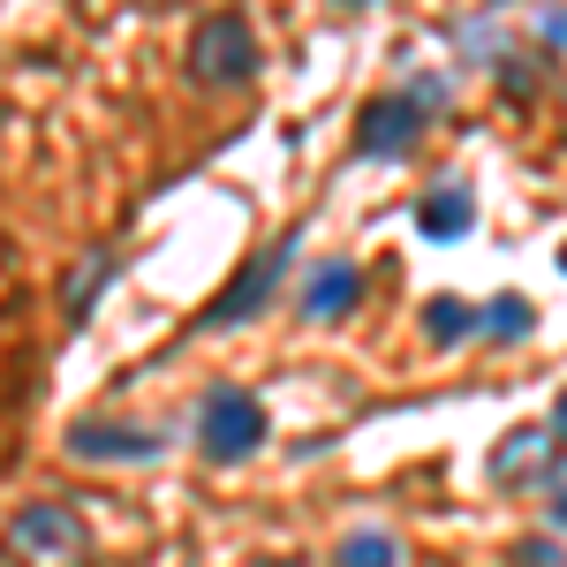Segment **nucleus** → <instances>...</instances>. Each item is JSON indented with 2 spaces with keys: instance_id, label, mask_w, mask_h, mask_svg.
Masks as SVG:
<instances>
[{
  "instance_id": "obj_1",
  "label": "nucleus",
  "mask_w": 567,
  "mask_h": 567,
  "mask_svg": "<svg viewBox=\"0 0 567 567\" xmlns=\"http://www.w3.org/2000/svg\"><path fill=\"white\" fill-rule=\"evenodd\" d=\"M8 567H99L84 507H69V499H31V507L8 523Z\"/></svg>"
},
{
  "instance_id": "obj_2",
  "label": "nucleus",
  "mask_w": 567,
  "mask_h": 567,
  "mask_svg": "<svg viewBox=\"0 0 567 567\" xmlns=\"http://www.w3.org/2000/svg\"><path fill=\"white\" fill-rule=\"evenodd\" d=\"M439 99H446V84H409V91L371 99L363 122H355V159H401L424 136V122L439 114Z\"/></svg>"
},
{
  "instance_id": "obj_3",
  "label": "nucleus",
  "mask_w": 567,
  "mask_h": 567,
  "mask_svg": "<svg viewBox=\"0 0 567 567\" xmlns=\"http://www.w3.org/2000/svg\"><path fill=\"white\" fill-rule=\"evenodd\" d=\"M265 401L243 386H213L205 393V409H197V446H205V462H219V470H235V462H250L265 446Z\"/></svg>"
},
{
  "instance_id": "obj_4",
  "label": "nucleus",
  "mask_w": 567,
  "mask_h": 567,
  "mask_svg": "<svg viewBox=\"0 0 567 567\" xmlns=\"http://www.w3.org/2000/svg\"><path fill=\"white\" fill-rule=\"evenodd\" d=\"M189 76L205 91L250 84V76H258V31H250V16H235V8L205 16V23L189 31Z\"/></svg>"
},
{
  "instance_id": "obj_5",
  "label": "nucleus",
  "mask_w": 567,
  "mask_h": 567,
  "mask_svg": "<svg viewBox=\"0 0 567 567\" xmlns=\"http://www.w3.org/2000/svg\"><path fill=\"white\" fill-rule=\"evenodd\" d=\"M288 250H296V243H272V250H258V265H250V272H235V280H227V296L205 310V326L219 333V326H243V318H258L265 296H272V288H280V272H288Z\"/></svg>"
},
{
  "instance_id": "obj_6",
  "label": "nucleus",
  "mask_w": 567,
  "mask_h": 567,
  "mask_svg": "<svg viewBox=\"0 0 567 567\" xmlns=\"http://www.w3.org/2000/svg\"><path fill=\"white\" fill-rule=\"evenodd\" d=\"M167 439L144 432V424H114V416H84V424H69V454L76 462H152Z\"/></svg>"
},
{
  "instance_id": "obj_7",
  "label": "nucleus",
  "mask_w": 567,
  "mask_h": 567,
  "mask_svg": "<svg viewBox=\"0 0 567 567\" xmlns=\"http://www.w3.org/2000/svg\"><path fill=\"white\" fill-rule=\"evenodd\" d=\"M553 454H560V432H545V424H515V432L492 446V484H545L553 477Z\"/></svg>"
},
{
  "instance_id": "obj_8",
  "label": "nucleus",
  "mask_w": 567,
  "mask_h": 567,
  "mask_svg": "<svg viewBox=\"0 0 567 567\" xmlns=\"http://www.w3.org/2000/svg\"><path fill=\"white\" fill-rule=\"evenodd\" d=\"M355 296H363V265L349 258H326L318 272L303 280V318H318V326H333V318H349Z\"/></svg>"
},
{
  "instance_id": "obj_9",
  "label": "nucleus",
  "mask_w": 567,
  "mask_h": 567,
  "mask_svg": "<svg viewBox=\"0 0 567 567\" xmlns=\"http://www.w3.org/2000/svg\"><path fill=\"white\" fill-rule=\"evenodd\" d=\"M470 219H477V197L462 182H439V189H424V205H416V235L424 243H454V235H470Z\"/></svg>"
},
{
  "instance_id": "obj_10",
  "label": "nucleus",
  "mask_w": 567,
  "mask_h": 567,
  "mask_svg": "<svg viewBox=\"0 0 567 567\" xmlns=\"http://www.w3.org/2000/svg\"><path fill=\"white\" fill-rule=\"evenodd\" d=\"M477 333H484V341H529V333H537L529 296H515V288H507V296H492V303L477 310Z\"/></svg>"
},
{
  "instance_id": "obj_11",
  "label": "nucleus",
  "mask_w": 567,
  "mask_h": 567,
  "mask_svg": "<svg viewBox=\"0 0 567 567\" xmlns=\"http://www.w3.org/2000/svg\"><path fill=\"white\" fill-rule=\"evenodd\" d=\"M333 567H401V537L393 529H349Z\"/></svg>"
},
{
  "instance_id": "obj_12",
  "label": "nucleus",
  "mask_w": 567,
  "mask_h": 567,
  "mask_svg": "<svg viewBox=\"0 0 567 567\" xmlns=\"http://www.w3.org/2000/svg\"><path fill=\"white\" fill-rule=\"evenodd\" d=\"M424 333H432V349H454V341L477 333V310L462 303V296H432L424 303Z\"/></svg>"
},
{
  "instance_id": "obj_13",
  "label": "nucleus",
  "mask_w": 567,
  "mask_h": 567,
  "mask_svg": "<svg viewBox=\"0 0 567 567\" xmlns=\"http://www.w3.org/2000/svg\"><path fill=\"white\" fill-rule=\"evenodd\" d=\"M106 272H114V250H91V258L76 265V280H69V318H91L99 288H106Z\"/></svg>"
},
{
  "instance_id": "obj_14",
  "label": "nucleus",
  "mask_w": 567,
  "mask_h": 567,
  "mask_svg": "<svg viewBox=\"0 0 567 567\" xmlns=\"http://www.w3.org/2000/svg\"><path fill=\"white\" fill-rule=\"evenodd\" d=\"M515 560H523V567H560V545H553V537H523Z\"/></svg>"
},
{
  "instance_id": "obj_15",
  "label": "nucleus",
  "mask_w": 567,
  "mask_h": 567,
  "mask_svg": "<svg viewBox=\"0 0 567 567\" xmlns=\"http://www.w3.org/2000/svg\"><path fill=\"white\" fill-rule=\"evenodd\" d=\"M537 31H545V45H567V8H560V16H545Z\"/></svg>"
},
{
  "instance_id": "obj_16",
  "label": "nucleus",
  "mask_w": 567,
  "mask_h": 567,
  "mask_svg": "<svg viewBox=\"0 0 567 567\" xmlns=\"http://www.w3.org/2000/svg\"><path fill=\"white\" fill-rule=\"evenodd\" d=\"M553 432L567 439V386H560V401H553Z\"/></svg>"
},
{
  "instance_id": "obj_17",
  "label": "nucleus",
  "mask_w": 567,
  "mask_h": 567,
  "mask_svg": "<svg viewBox=\"0 0 567 567\" xmlns=\"http://www.w3.org/2000/svg\"><path fill=\"white\" fill-rule=\"evenodd\" d=\"M250 567H303V560H288V553H265V560H250Z\"/></svg>"
},
{
  "instance_id": "obj_18",
  "label": "nucleus",
  "mask_w": 567,
  "mask_h": 567,
  "mask_svg": "<svg viewBox=\"0 0 567 567\" xmlns=\"http://www.w3.org/2000/svg\"><path fill=\"white\" fill-rule=\"evenodd\" d=\"M553 515H560V523H567V492H560V499H553Z\"/></svg>"
},
{
  "instance_id": "obj_19",
  "label": "nucleus",
  "mask_w": 567,
  "mask_h": 567,
  "mask_svg": "<svg viewBox=\"0 0 567 567\" xmlns=\"http://www.w3.org/2000/svg\"><path fill=\"white\" fill-rule=\"evenodd\" d=\"M560 272H567V250H560Z\"/></svg>"
}]
</instances>
